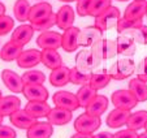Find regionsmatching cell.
<instances>
[{
  "label": "cell",
  "instance_id": "7402d4cb",
  "mask_svg": "<svg viewBox=\"0 0 147 138\" xmlns=\"http://www.w3.org/2000/svg\"><path fill=\"white\" fill-rule=\"evenodd\" d=\"M146 8H147V1H138L134 0L126 7L124 12V18L128 20H142L146 16Z\"/></svg>",
  "mask_w": 147,
  "mask_h": 138
},
{
  "label": "cell",
  "instance_id": "ee69618b",
  "mask_svg": "<svg viewBox=\"0 0 147 138\" xmlns=\"http://www.w3.org/2000/svg\"><path fill=\"white\" fill-rule=\"evenodd\" d=\"M17 133L8 125H0V138H16Z\"/></svg>",
  "mask_w": 147,
  "mask_h": 138
},
{
  "label": "cell",
  "instance_id": "f1b7e54d",
  "mask_svg": "<svg viewBox=\"0 0 147 138\" xmlns=\"http://www.w3.org/2000/svg\"><path fill=\"white\" fill-rule=\"evenodd\" d=\"M147 122V111H138V112L130 113L128 121H126V128L131 130H141L144 128Z\"/></svg>",
  "mask_w": 147,
  "mask_h": 138
},
{
  "label": "cell",
  "instance_id": "6da1fadb",
  "mask_svg": "<svg viewBox=\"0 0 147 138\" xmlns=\"http://www.w3.org/2000/svg\"><path fill=\"white\" fill-rule=\"evenodd\" d=\"M136 64L131 59H119L116 63H113L108 69V73L112 80L122 81L129 78L134 73Z\"/></svg>",
  "mask_w": 147,
  "mask_h": 138
},
{
  "label": "cell",
  "instance_id": "e575fe53",
  "mask_svg": "<svg viewBox=\"0 0 147 138\" xmlns=\"http://www.w3.org/2000/svg\"><path fill=\"white\" fill-rule=\"evenodd\" d=\"M103 48V60H108L117 55V43L116 41L109 38H102Z\"/></svg>",
  "mask_w": 147,
  "mask_h": 138
},
{
  "label": "cell",
  "instance_id": "5bb4252c",
  "mask_svg": "<svg viewBox=\"0 0 147 138\" xmlns=\"http://www.w3.org/2000/svg\"><path fill=\"white\" fill-rule=\"evenodd\" d=\"M53 133V125L48 121H36L26 132L28 138H50Z\"/></svg>",
  "mask_w": 147,
  "mask_h": 138
},
{
  "label": "cell",
  "instance_id": "ffe728a7",
  "mask_svg": "<svg viewBox=\"0 0 147 138\" xmlns=\"http://www.w3.org/2000/svg\"><path fill=\"white\" fill-rule=\"evenodd\" d=\"M50 82L55 87H63L70 82V68L63 65L57 69H53L50 74Z\"/></svg>",
  "mask_w": 147,
  "mask_h": 138
},
{
  "label": "cell",
  "instance_id": "9f6ffc18",
  "mask_svg": "<svg viewBox=\"0 0 147 138\" xmlns=\"http://www.w3.org/2000/svg\"><path fill=\"white\" fill-rule=\"evenodd\" d=\"M138 1H144V0H138Z\"/></svg>",
  "mask_w": 147,
  "mask_h": 138
},
{
  "label": "cell",
  "instance_id": "1f68e13d",
  "mask_svg": "<svg viewBox=\"0 0 147 138\" xmlns=\"http://www.w3.org/2000/svg\"><path fill=\"white\" fill-rule=\"evenodd\" d=\"M31 5L28 0H17L13 7V13L17 21L25 22L29 20V14H30Z\"/></svg>",
  "mask_w": 147,
  "mask_h": 138
},
{
  "label": "cell",
  "instance_id": "7bdbcfd3",
  "mask_svg": "<svg viewBox=\"0 0 147 138\" xmlns=\"http://www.w3.org/2000/svg\"><path fill=\"white\" fill-rule=\"evenodd\" d=\"M137 73H138V78L144 82H147V57L142 59V61L137 66Z\"/></svg>",
  "mask_w": 147,
  "mask_h": 138
},
{
  "label": "cell",
  "instance_id": "f6af8a7d",
  "mask_svg": "<svg viewBox=\"0 0 147 138\" xmlns=\"http://www.w3.org/2000/svg\"><path fill=\"white\" fill-rule=\"evenodd\" d=\"M113 138H138V134H137L136 130L124 129L117 132L116 134H113Z\"/></svg>",
  "mask_w": 147,
  "mask_h": 138
},
{
  "label": "cell",
  "instance_id": "681fc988",
  "mask_svg": "<svg viewBox=\"0 0 147 138\" xmlns=\"http://www.w3.org/2000/svg\"><path fill=\"white\" fill-rule=\"evenodd\" d=\"M138 138H147V132L142 133V134H138Z\"/></svg>",
  "mask_w": 147,
  "mask_h": 138
},
{
  "label": "cell",
  "instance_id": "4fadbf2b",
  "mask_svg": "<svg viewBox=\"0 0 147 138\" xmlns=\"http://www.w3.org/2000/svg\"><path fill=\"white\" fill-rule=\"evenodd\" d=\"M34 33H35V30H34L33 25H29V24H21L18 28H16L13 30L11 41L16 42L17 44H20V46H22L24 47L25 44H28L29 42L31 41Z\"/></svg>",
  "mask_w": 147,
  "mask_h": 138
},
{
  "label": "cell",
  "instance_id": "db71d44e",
  "mask_svg": "<svg viewBox=\"0 0 147 138\" xmlns=\"http://www.w3.org/2000/svg\"><path fill=\"white\" fill-rule=\"evenodd\" d=\"M144 129H146V132H147V122H146V125H144Z\"/></svg>",
  "mask_w": 147,
  "mask_h": 138
},
{
  "label": "cell",
  "instance_id": "5b68a950",
  "mask_svg": "<svg viewBox=\"0 0 147 138\" xmlns=\"http://www.w3.org/2000/svg\"><path fill=\"white\" fill-rule=\"evenodd\" d=\"M52 100L55 107L65 108V110L72 111V112L80 108L77 95L73 94V93H69V91H57V93L53 94Z\"/></svg>",
  "mask_w": 147,
  "mask_h": 138
},
{
  "label": "cell",
  "instance_id": "e0dca14e",
  "mask_svg": "<svg viewBox=\"0 0 147 138\" xmlns=\"http://www.w3.org/2000/svg\"><path fill=\"white\" fill-rule=\"evenodd\" d=\"M17 65L24 69H30L36 66L40 61V51L38 50H25L17 59Z\"/></svg>",
  "mask_w": 147,
  "mask_h": 138
},
{
  "label": "cell",
  "instance_id": "52a82bcc",
  "mask_svg": "<svg viewBox=\"0 0 147 138\" xmlns=\"http://www.w3.org/2000/svg\"><path fill=\"white\" fill-rule=\"evenodd\" d=\"M36 44L42 50H57L61 47V34L57 31H43L36 38Z\"/></svg>",
  "mask_w": 147,
  "mask_h": 138
},
{
  "label": "cell",
  "instance_id": "cb8c5ba5",
  "mask_svg": "<svg viewBox=\"0 0 147 138\" xmlns=\"http://www.w3.org/2000/svg\"><path fill=\"white\" fill-rule=\"evenodd\" d=\"M109 104V100L106 95H99L98 94L91 102L89 103V106L86 107V112L92 115V116L100 117L103 113L107 111Z\"/></svg>",
  "mask_w": 147,
  "mask_h": 138
},
{
  "label": "cell",
  "instance_id": "f35d334b",
  "mask_svg": "<svg viewBox=\"0 0 147 138\" xmlns=\"http://www.w3.org/2000/svg\"><path fill=\"white\" fill-rule=\"evenodd\" d=\"M124 34H128L136 41V43L139 44H147V26L141 25L139 28H136L133 30H129Z\"/></svg>",
  "mask_w": 147,
  "mask_h": 138
},
{
  "label": "cell",
  "instance_id": "60d3db41",
  "mask_svg": "<svg viewBox=\"0 0 147 138\" xmlns=\"http://www.w3.org/2000/svg\"><path fill=\"white\" fill-rule=\"evenodd\" d=\"M56 22H57V17H56V13H52L47 20H45V21L42 22V24H38V25H33V28H34V30L43 33V31H47V30H50L51 28H53V26L56 25Z\"/></svg>",
  "mask_w": 147,
  "mask_h": 138
},
{
  "label": "cell",
  "instance_id": "7c38bea8",
  "mask_svg": "<svg viewBox=\"0 0 147 138\" xmlns=\"http://www.w3.org/2000/svg\"><path fill=\"white\" fill-rule=\"evenodd\" d=\"M56 17H57L56 26L60 28L61 30H67V29L72 28L73 24H74V18H76L74 9L70 5H63L57 11Z\"/></svg>",
  "mask_w": 147,
  "mask_h": 138
},
{
  "label": "cell",
  "instance_id": "4316f807",
  "mask_svg": "<svg viewBox=\"0 0 147 138\" xmlns=\"http://www.w3.org/2000/svg\"><path fill=\"white\" fill-rule=\"evenodd\" d=\"M77 99L78 103H80V107L82 108H86L89 106V103L94 99L95 97L98 95V90L92 89L91 86L87 83V85H82L80 87V90L77 91Z\"/></svg>",
  "mask_w": 147,
  "mask_h": 138
},
{
  "label": "cell",
  "instance_id": "9c48e42d",
  "mask_svg": "<svg viewBox=\"0 0 147 138\" xmlns=\"http://www.w3.org/2000/svg\"><path fill=\"white\" fill-rule=\"evenodd\" d=\"M1 80H3L4 85L7 86L8 90H11L12 93H22L25 83L22 81V77L18 76L16 72H12L11 69H4L1 72Z\"/></svg>",
  "mask_w": 147,
  "mask_h": 138
},
{
  "label": "cell",
  "instance_id": "277c9868",
  "mask_svg": "<svg viewBox=\"0 0 147 138\" xmlns=\"http://www.w3.org/2000/svg\"><path fill=\"white\" fill-rule=\"evenodd\" d=\"M111 100L113 103L115 108H121V110H133L138 103L137 98L131 94V91L129 89L128 90L126 89L116 90L112 94Z\"/></svg>",
  "mask_w": 147,
  "mask_h": 138
},
{
  "label": "cell",
  "instance_id": "b9f144b4",
  "mask_svg": "<svg viewBox=\"0 0 147 138\" xmlns=\"http://www.w3.org/2000/svg\"><path fill=\"white\" fill-rule=\"evenodd\" d=\"M92 0H78L77 1V14L81 17L90 16V7H91Z\"/></svg>",
  "mask_w": 147,
  "mask_h": 138
},
{
  "label": "cell",
  "instance_id": "11a10c76",
  "mask_svg": "<svg viewBox=\"0 0 147 138\" xmlns=\"http://www.w3.org/2000/svg\"><path fill=\"white\" fill-rule=\"evenodd\" d=\"M119 1H128V0H119Z\"/></svg>",
  "mask_w": 147,
  "mask_h": 138
},
{
  "label": "cell",
  "instance_id": "603a6c76",
  "mask_svg": "<svg viewBox=\"0 0 147 138\" xmlns=\"http://www.w3.org/2000/svg\"><path fill=\"white\" fill-rule=\"evenodd\" d=\"M22 48H24L22 46L17 44L13 41L7 42L3 47H1V50H0V59L3 61H7V63L17 60L18 56L22 53V51H24Z\"/></svg>",
  "mask_w": 147,
  "mask_h": 138
},
{
  "label": "cell",
  "instance_id": "9a60e30c",
  "mask_svg": "<svg viewBox=\"0 0 147 138\" xmlns=\"http://www.w3.org/2000/svg\"><path fill=\"white\" fill-rule=\"evenodd\" d=\"M9 119H11V122L16 128H18V129H25V130H28L31 125H34L36 122V119H34L31 115H29L25 108H24V110L20 108L18 111L12 113L11 116H9Z\"/></svg>",
  "mask_w": 147,
  "mask_h": 138
},
{
  "label": "cell",
  "instance_id": "484cf974",
  "mask_svg": "<svg viewBox=\"0 0 147 138\" xmlns=\"http://www.w3.org/2000/svg\"><path fill=\"white\" fill-rule=\"evenodd\" d=\"M25 110L34 119H40V117L48 116L51 107L47 102H28V104L25 106Z\"/></svg>",
  "mask_w": 147,
  "mask_h": 138
},
{
  "label": "cell",
  "instance_id": "7dc6e473",
  "mask_svg": "<svg viewBox=\"0 0 147 138\" xmlns=\"http://www.w3.org/2000/svg\"><path fill=\"white\" fill-rule=\"evenodd\" d=\"M94 138H113V134H111V133H108V132H102V133L95 134Z\"/></svg>",
  "mask_w": 147,
  "mask_h": 138
},
{
  "label": "cell",
  "instance_id": "f546056e",
  "mask_svg": "<svg viewBox=\"0 0 147 138\" xmlns=\"http://www.w3.org/2000/svg\"><path fill=\"white\" fill-rule=\"evenodd\" d=\"M76 66H77L80 70H82V72L91 73L94 66H92V59H91L90 50H82L77 53V57H76Z\"/></svg>",
  "mask_w": 147,
  "mask_h": 138
},
{
  "label": "cell",
  "instance_id": "f5cc1de1",
  "mask_svg": "<svg viewBox=\"0 0 147 138\" xmlns=\"http://www.w3.org/2000/svg\"><path fill=\"white\" fill-rule=\"evenodd\" d=\"M1 98H3V95H1V90H0V99H1Z\"/></svg>",
  "mask_w": 147,
  "mask_h": 138
},
{
  "label": "cell",
  "instance_id": "ba28073f",
  "mask_svg": "<svg viewBox=\"0 0 147 138\" xmlns=\"http://www.w3.org/2000/svg\"><path fill=\"white\" fill-rule=\"evenodd\" d=\"M103 31L98 26H87V28L80 30L78 35V46L80 47H91L95 42L102 39Z\"/></svg>",
  "mask_w": 147,
  "mask_h": 138
},
{
  "label": "cell",
  "instance_id": "bcb514c9",
  "mask_svg": "<svg viewBox=\"0 0 147 138\" xmlns=\"http://www.w3.org/2000/svg\"><path fill=\"white\" fill-rule=\"evenodd\" d=\"M70 138H94V135H92V134H87V133L77 132V133H74V134H73Z\"/></svg>",
  "mask_w": 147,
  "mask_h": 138
},
{
  "label": "cell",
  "instance_id": "30bf717a",
  "mask_svg": "<svg viewBox=\"0 0 147 138\" xmlns=\"http://www.w3.org/2000/svg\"><path fill=\"white\" fill-rule=\"evenodd\" d=\"M78 35H80V29L77 26H72L64 30V34H61V48L65 52H74L80 47Z\"/></svg>",
  "mask_w": 147,
  "mask_h": 138
},
{
  "label": "cell",
  "instance_id": "f907efd6",
  "mask_svg": "<svg viewBox=\"0 0 147 138\" xmlns=\"http://www.w3.org/2000/svg\"><path fill=\"white\" fill-rule=\"evenodd\" d=\"M60 1H64V3H72V1H78V0H60Z\"/></svg>",
  "mask_w": 147,
  "mask_h": 138
},
{
  "label": "cell",
  "instance_id": "83f0119b",
  "mask_svg": "<svg viewBox=\"0 0 147 138\" xmlns=\"http://www.w3.org/2000/svg\"><path fill=\"white\" fill-rule=\"evenodd\" d=\"M129 90L137 98L138 102H146L147 100V82L139 80L138 77L134 78V80H130Z\"/></svg>",
  "mask_w": 147,
  "mask_h": 138
},
{
  "label": "cell",
  "instance_id": "8d00e7d4",
  "mask_svg": "<svg viewBox=\"0 0 147 138\" xmlns=\"http://www.w3.org/2000/svg\"><path fill=\"white\" fill-rule=\"evenodd\" d=\"M112 0H92L91 7H90V16L96 18L103 12H106L112 5Z\"/></svg>",
  "mask_w": 147,
  "mask_h": 138
},
{
  "label": "cell",
  "instance_id": "d590c367",
  "mask_svg": "<svg viewBox=\"0 0 147 138\" xmlns=\"http://www.w3.org/2000/svg\"><path fill=\"white\" fill-rule=\"evenodd\" d=\"M143 20V18H142ZM142 20H128V18H120L119 22H117V26H116V30L119 34H124L129 30H133L136 28H139L141 25H143Z\"/></svg>",
  "mask_w": 147,
  "mask_h": 138
},
{
  "label": "cell",
  "instance_id": "44dd1931",
  "mask_svg": "<svg viewBox=\"0 0 147 138\" xmlns=\"http://www.w3.org/2000/svg\"><path fill=\"white\" fill-rule=\"evenodd\" d=\"M20 108H21V100L14 95L3 97L0 99V116L1 117L11 116L12 113L18 111Z\"/></svg>",
  "mask_w": 147,
  "mask_h": 138
},
{
  "label": "cell",
  "instance_id": "4dcf8cb0",
  "mask_svg": "<svg viewBox=\"0 0 147 138\" xmlns=\"http://www.w3.org/2000/svg\"><path fill=\"white\" fill-rule=\"evenodd\" d=\"M111 76H109L108 70H102V72H96V73H91V78H90L89 85L91 86L95 90H100L104 89L106 86H108V83L111 82Z\"/></svg>",
  "mask_w": 147,
  "mask_h": 138
},
{
  "label": "cell",
  "instance_id": "8fae6325",
  "mask_svg": "<svg viewBox=\"0 0 147 138\" xmlns=\"http://www.w3.org/2000/svg\"><path fill=\"white\" fill-rule=\"evenodd\" d=\"M22 94L29 102H46L48 90L43 85H25Z\"/></svg>",
  "mask_w": 147,
  "mask_h": 138
},
{
  "label": "cell",
  "instance_id": "836d02e7",
  "mask_svg": "<svg viewBox=\"0 0 147 138\" xmlns=\"http://www.w3.org/2000/svg\"><path fill=\"white\" fill-rule=\"evenodd\" d=\"M90 78H91V73L82 72L77 66L70 68V82L73 85H87L90 82Z\"/></svg>",
  "mask_w": 147,
  "mask_h": 138
},
{
  "label": "cell",
  "instance_id": "74e56055",
  "mask_svg": "<svg viewBox=\"0 0 147 138\" xmlns=\"http://www.w3.org/2000/svg\"><path fill=\"white\" fill-rule=\"evenodd\" d=\"M90 53H91L92 59V66L94 69L99 68L100 64L103 61V48H102V39H99L98 42H95L90 48Z\"/></svg>",
  "mask_w": 147,
  "mask_h": 138
},
{
  "label": "cell",
  "instance_id": "3957f363",
  "mask_svg": "<svg viewBox=\"0 0 147 138\" xmlns=\"http://www.w3.org/2000/svg\"><path fill=\"white\" fill-rule=\"evenodd\" d=\"M120 18H121L120 9L111 5L106 12H103L99 17L95 18V26H98L102 31L109 30L112 28H116Z\"/></svg>",
  "mask_w": 147,
  "mask_h": 138
},
{
  "label": "cell",
  "instance_id": "d4e9b609",
  "mask_svg": "<svg viewBox=\"0 0 147 138\" xmlns=\"http://www.w3.org/2000/svg\"><path fill=\"white\" fill-rule=\"evenodd\" d=\"M40 61L51 70L63 66V60H61V56L57 52V50H42Z\"/></svg>",
  "mask_w": 147,
  "mask_h": 138
},
{
  "label": "cell",
  "instance_id": "d6986e66",
  "mask_svg": "<svg viewBox=\"0 0 147 138\" xmlns=\"http://www.w3.org/2000/svg\"><path fill=\"white\" fill-rule=\"evenodd\" d=\"M117 53L126 57H130L136 53V41L128 34H120L116 39Z\"/></svg>",
  "mask_w": 147,
  "mask_h": 138
},
{
  "label": "cell",
  "instance_id": "c3c4849f",
  "mask_svg": "<svg viewBox=\"0 0 147 138\" xmlns=\"http://www.w3.org/2000/svg\"><path fill=\"white\" fill-rule=\"evenodd\" d=\"M3 14H5V5L0 1V16H3Z\"/></svg>",
  "mask_w": 147,
  "mask_h": 138
},
{
  "label": "cell",
  "instance_id": "ac0fdd59",
  "mask_svg": "<svg viewBox=\"0 0 147 138\" xmlns=\"http://www.w3.org/2000/svg\"><path fill=\"white\" fill-rule=\"evenodd\" d=\"M129 116H130V110H121V108H115L113 111L108 113V116L106 119V122L109 128L116 129V128H121L122 125L126 124Z\"/></svg>",
  "mask_w": 147,
  "mask_h": 138
},
{
  "label": "cell",
  "instance_id": "d6a6232c",
  "mask_svg": "<svg viewBox=\"0 0 147 138\" xmlns=\"http://www.w3.org/2000/svg\"><path fill=\"white\" fill-rule=\"evenodd\" d=\"M22 81L25 85H43L46 76L40 70H28L22 74Z\"/></svg>",
  "mask_w": 147,
  "mask_h": 138
},
{
  "label": "cell",
  "instance_id": "8992f818",
  "mask_svg": "<svg viewBox=\"0 0 147 138\" xmlns=\"http://www.w3.org/2000/svg\"><path fill=\"white\" fill-rule=\"evenodd\" d=\"M53 13L52 7L50 3H36L31 7L30 9V14H29V21H30V25H38L42 22L47 20L51 14Z\"/></svg>",
  "mask_w": 147,
  "mask_h": 138
},
{
  "label": "cell",
  "instance_id": "7a4b0ae2",
  "mask_svg": "<svg viewBox=\"0 0 147 138\" xmlns=\"http://www.w3.org/2000/svg\"><path fill=\"white\" fill-rule=\"evenodd\" d=\"M102 120L98 116H92L90 113L85 112L74 120V129L76 132L80 133H87V134H92L100 128Z\"/></svg>",
  "mask_w": 147,
  "mask_h": 138
},
{
  "label": "cell",
  "instance_id": "6f0895ef",
  "mask_svg": "<svg viewBox=\"0 0 147 138\" xmlns=\"http://www.w3.org/2000/svg\"><path fill=\"white\" fill-rule=\"evenodd\" d=\"M146 16H147V8H146Z\"/></svg>",
  "mask_w": 147,
  "mask_h": 138
},
{
  "label": "cell",
  "instance_id": "ab89813d",
  "mask_svg": "<svg viewBox=\"0 0 147 138\" xmlns=\"http://www.w3.org/2000/svg\"><path fill=\"white\" fill-rule=\"evenodd\" d=\"M13 28H14V20L12 17L7 16V14L0 16V37L11 33Z\"/></svg>",
  "mask_w": 147,
  "mask_h": 138
},
{
  "label": "cell",
  "instance_id": "2e32d148",
  "mask_svg": "<svg viewBox=\"0 0 147 138\" xmlns=\"http://www.w3.org/2000/svg\"><path fill=\"white\" fill-rule=\"evenodd\" d=\"M72 111H68L65 108L53 107L51 108L50 113L47 116V121L52 125H67L69 121H72Z\"/></svg>",
  "mask_w": 147,
  "mask_h": 138
},
{
  "label": "cell",
  "instance_id": "816d5d0a",
  "mask_svg": "<svg viewBox=\"0 0 147 138\" xmlns=\"http://www.w3.org/2000/svg\"><path fill=\"white\" fill-rule=\"evenodd\" d=\"M0 125H3V117L0 116Z\"/></svg>",
  "mask_w": 147,
  "mask_h": 138
}]
</instances>
